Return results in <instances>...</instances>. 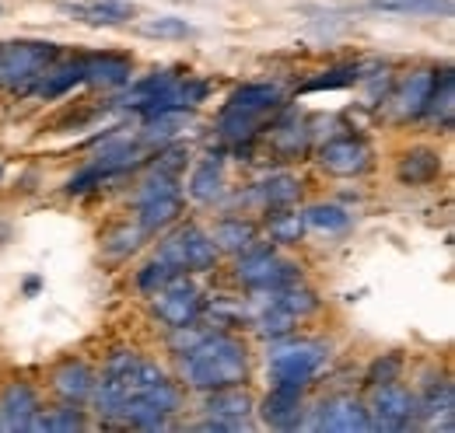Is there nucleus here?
I'll return each mask as SVG.
<instances>
[{
    "label": "nucleus",
    "instance_id": "obj_1",
    "mask_svg": "<svg viewBox=\"0 0 455 433\" xmlns=\"http://www.w3.org/2000/svg\"><path fill=\"white\" fill-rule=\"evenodd\" d=\"M186 353H189L186 357V381L193 388L218 391V388H231V384H242L249 378L245 346L231 335H207Z\"/></svg>",
    "mask_w": 455,
    "mask_h": 433
},
{
    "label": "nucleus",
    "instance_id": "obj_2",
    "mask_svg": "<svg viewBox=\"0 0 455 433\" xmlns=\"http://www.w3.org/2000/svg\"><path fill=\"white\" fill-rule=\"evenodd\" d=\"M57 43H7L0 46V84L11 91H32L46 67L57 59Z\"/></svg>",
    "mask_w": 455,
    "mask_h": 433
},
{
    "label": "nucleus",
    "instance_id": "obj_3",
    "mask_svg": "<svg viewBox=\"0 0 455 433\" xmlns=\"http://www.w3.org/2000/svg\"><path fill=\"white\" fill-rule=\"evenodd\" d=\"M326 360V346L315 339H298V342H284L270 350V381L274 384H287V388H305L308 378L323 367Z\"/></svg>",
    "mask_w": 455,
    "mask_h": 433
},
{
    "label": "nucleus",
    "instance_id": "obj_4",
    "mask_svg": "<svg viewBox=\"0 0 455 433\" xmlns=\"http://www.w3.org/2000/svg\"><path fill=\"white\" fill-rule=\"evenodd\" d=\"M158 259L169 263L172 270H211L218 263V245L200 227H179L158 248Z\"/></svg>",
    "mask_w": 455,
    "mask_h": 433
},
{
    "label": "nucleus",
    "instance_id": "obj_5",
    "mask_svg": "<svg viewBox=\"0 0 455 433\" xmlns=\"http://www.w3.org/2000/svg\"><path fill=\"white\" fill-rule=\"evenodd\" d=\"M238 279L256 287V290H281L287 283L298 279V266L281 259L277 252L270 248H256V252H245L242 263H238Z\"/></svg>",
    "mask_w": 455,
    "mask_h": 433
},
{
    "label": "nucleus",
    "instance_id": "obj_6",
    "mask_svg": "<svg viewBox=\"0 0 455 433\" xmlns=\"http://www.w3.org/2000/svg\"><path fill=\"white\" fill-rule=\"evenodd\" d=\"M179 216V189L172 182V175H155L148 182V189L140 193V231H162Z\"/></svg>",
    "mask_w": 455,
    "mask_h": 433
},
{
    "label": "nucleus",
    "instance_id": "obj_7",
    "mask_svg": "<svg viewBox=\"0 0 455 433\" xmlns=\"http://www.w3.org/2000/svg\"><path fill=\"white\" fill-rule=\"evenodd\" d=\"M371 430H403L413 423L417 416V402L406 388H399L396 381H386V384H375V398H371Z\"/></svg>",
    "mask_w": 455,
    "mask_h": 433
},
{
    "label": "nucleus",
    "instance_id": "obj_8",
    "mask_svg": "<svg viewBox=\"0 0 455 433\" xmlns=\"http://www.w3.org/2000/svg\"><path fill=\"white\" fill-rule=\"evenodd\" d=\"M312 430H333V433H350V430H371V416L361 402L337 395L330 402H323L315 409V420L308 423Z\"/></svg>",
    "mask_w": 455,
    "mask_h": 433
},
{
    "label": "nucleus",
    "instance_id": "obj_9",
    "mask_svg": "<svg viewBox=\"0 0 455 433\" xmlns=\"http://www.w3.org/2000/svg\"><path fill=\"white\" fill-rule=\"evenodd\" d=\"M155 315L162 322H169L172 328L179 325H193V319L200 315V294L182 283V279H172L169 287L155 290Z\"/></svg>",
    "mask_w": 455,
    "mask_h": 433
},
{
    "label": "nucleus",
    "instance_id": "obj_10",
    "mask_svg": "<svg viewBox=\"0 0 455 433\" xmlns=\"http://www.w3.org/2000/svg\"><path fill=\"white\" fill-rule=\"evenodd\" d=\"M60 7L84 25H123L133 18V4L126 0H63Z\"/></svg>",
    "mask_w": 455,
    "mask_h": 433
},
{
    "label": "nucleus",
    "instance_id": "obj_11",
    "mask_svg": "<svg viewBox=\"0 0 455 433\" xmlns=\"http://www.w3.org/2000/svg\"><path fill=\"white\" fill-rule=\"evenodd\" d=\"M36 413H39V398L28 384H11L0 395V430H28Z\"/></svg>",
    "mask_w": 455,
    "mask_h": 433
},
{
    "label": "nucleus",
    "instance_id": "obj_12",
    "mask_svg": "<svg viewBox=\"0 0 455 433\" xmlns=\"http://www.w3.org/2000/svg\"><path fill=\"white\" fill-rule=\"evenodd\" d=\"M319 161L333 175H361L368 168V147L354 137H343V140H333L319 151Z\"/></svg>",
    "mask_w": 455,
    "mask_h": 433
},
{
    "label": "nucleus",
    "instance_id": "obj_13",
    "mask_svg": "<svg viewBox=\"0 0 455 433\" xmlns=\"http://www.w3.org/2000/svg\"><path fill=\"white\" fill-rule=\"evenodd\" d=\"M435 81H438V74H435V70H417V74H410V77H406V84L399 88V95H396L399 119L427 115V102H431Z\"/></svg>",
    "mask_w": 455,
    "mask_h": 433
},
{
    "label": "nucleus",
    "instance_id": "obj_14",
    "mask_svg": "<svg viewBox=\"0 0 455 433\" xmlns=\"http://www.w3.org/2000/svg\"><path fill=\"white\" fill-rule=\"evenodd\" d=\"M263 420L270 427L291 430L301 423V388H287V384H274V391L263 402Z\"/></svg>",
    "mask_w": 455,
    "mask_h": 433
},
{
    "label": "nucleus",
    "instance_id": "obj_15",
    "mask_svg": "<svg viewBox=\"0 0 455 433\" xmlns=\"http://www.w3.org/2000/svg\"><path fill=\"white\" fill-rule=\"evenodd\" d=\"M130 81V59L126 56H84V84L95 88H123Z\"/></svg>",
    "mask_w": 455,
    "mask_h": 433
},
{
    "label": "nucleus",
    "instance_id": "obj_16",
    "mask_svg": "<svg viewBox=\"0 0 455 433\" xmlns=\"http://www.w3.org/2000/svg\"><path fill=\"white\" fill-rule=\"evenodd\" d=\"M221 189H225V161H221V154H207L189 178V196L200 203H214L221 196Z\"/></svg>",
    "mask_w": 455,
    "mask_h": 433
},
{
    "label": "nucleus",
    "instance_id": "obj_17",
    "mask_svg": "<svg viewBox=\"0 0 455 433\" xmlns=\"http://www.w3.org/2000/svg\"><path fill=\"white\" fill-rule=\"evenodd\" d=\"M281 106V88L277 84H245L238 88L225 108H238V112H252V115H267Z\"/></svg>",
    "mask_w": 455,
    "mask_h": 433
},
{
    "label": "nucleus",
    "instance_id": "obj_18",
    "mask_svg": "<svg viewBox=\"0 0 455 433\" xmlns=\"http://www.w3.org/2000/svg\"><path fill=\"white\" fill-rule=\"evenodd\" d=\"M368 11L406 14V18H445L452 14V0H368Z\"/></svg>",
    "mask_w": 455,
    "mask_h": 433
},
{
    "label": "nucleus",
    "instance_id": "obj_19",
    "mask_svg": "<svg viewBox=\"0 0 455 433\" xmlns=\"http://www.w3.org/2000/svg\"><path fill=\"white\" fill-rule=\"evenodd\" d=\"M84 81V59H70V63H63V67H46V74L39 77V84H36V91L43 95V98H57L63 91H70L74 84H81Z\"/></svg>",
    "mask_w": 455,
    "mask_h": 433
},
{
    "label": "nucleus",
    "instance_id": "obj_20",
    "mask_svg": "<svg viewBox=\"0 0 455 433\" xmlns=\"http://www.w3.org/2000/svg\"><path fill=\"white\" fill-rule=\"evenodd\" d=\"M207 409L211 416H221V420H245L252 413V398L249 391H242V384H231V388H218L207 398Z\"/></svg>",
    "mask_w": 455,
    "mask_h": 433
},
{
    "label": "nucleus",
    "instance_id": "obj_21",
    "mask_svg": "<svg viewBox=\"0 0 455 433\" xmlns=\"http://www.w3.org/2000/svg\"><path fill=\"white\" fill-rule=\"evenodd\" d=\"M438 171H442V161H438V154L427 151V147L410 151V154L403 158V164H399V178H403L406 185H424V182H431Z\"/></svg>",
    "mask_w": 455,
    "mask_h": 433
},
{
    "label": "nucleus",
    "instance_id": "obj_22",
    "mask_svg": "<svg viewBox=\"0 0 455 433\" xmlns=\"http://www.w3.org/2000/svg\"><path fill=\"white\" fill-rule=\"evenodd\" d=\"M53 381H57L60 395L70 398V402H81V398H88V395L95 391V374H92L84 364H67V367H60Z\"/></svg>",
    "mask_w": 455,
    "mask_h": 433
},
{
    "label": "nucleus",
    "instance_id": "obj_23",
    "mask_svg": "<svg viewBox=\"0 0 455 433\" xmlns=\"http://www.w3.org/2000/svg\"><path fill=\"white\" fill-rule=\"evenodd\" d=\"M211 241H214L218 248H228V252H245V248H252V241H256V227L245 224V220H221V224L214 227Z\"/></svg>",
    "mask_w": 455,
    "mask_h": 433
},
{
    "label": "nucleus",
    "instance_id": "obj_24",
    "mask_svg": "<svg viewBox=\"0 0 455 433\" xmlns=\"http://www.w3.org/2000/svg\"><path fill=\"white\" fill-rule=\"evenodd\" d=\"M137 32L148 39H186L193 35V25L186 18H172V14H158V18H144L137 21Z\"/></svg>",
    "mask_w": 455,
    "mask_h": 433
},
{
    "label": "nucleus",
    "instance_id": "obj_25",
    "mask_svg": "<svg viewBox=\"0 0 455 433\" xmlns=\"http://www.w3.org/2000/svg\"><path fill=\"white\" fill-rule=\"evenodd\" d=\"M452 98H455V77H452V70H442V77L435 81L431 102H427V112H431L442 126H452Z\"/></svg>",
    "mask_w": 455,
    "mask_h": 433
},
{
    "label": "nucleus",
    "instance_id": "obj_26",
    "mask_svg": "<svg viewBox=\"0 0 455 433\" xmlns=\"http://www.w3.org/2000/svg\"><path fill=\"white\" fill-rule=\"evenodd\" d=\"M28 430H84V416L77 409H53V413H36Z\"/></svg>",
    "mask_w": 455,
    "mask_h": 433
},
{
    "label": "nucleus",
    "instance_id": "obj_27",
    "mask_svg": "<svg viewBox=\"0 0 455 433\" xmlns=\"http://www.w3.org/2000/svg\"><path fill=\"white\" fill-rule=\"evenodd\" d=\"M301 220L308 224V227H319V231H343L347 224H350V214L343 210V207H333V203H326V207H308Z\"/></svg>",
    "mask_w": 455,
    "mask_h": 433
},
{
    "label": "nucleus",
    "instance_id": "obj_28",
    "mask_svg": "<svg viewBox=\"0 0 455 433\" xmlns=\"http://www.w3.org/2000/svg\"><path fill=\"white\" fill-rule=\"evenodd\" d=\"M182 272L172 270L169 263H162V259H155V263H148L144 270L137 272V287L144 290V294H155V290H162V287H169L172 279H179Z\"/></svg>",
    "mask_w": 455,
    "mask_h": 433
},
{
    "label": "nucleus",
    "instance_id": "obj_29",
    "mask_svg": "<svg viewBox=\"0 0 455 433\" xmlns=\"http://www.w3.org/2000/svg\"><path fill=\"white\" fill-rule=\"evenodd\" d=\"M263 200H267L270 207H287V203H294V200H298V178H291V175H274L270 182H263Z\"/></svg>",
    "mask_w": 455,
    "mask_h": 433
},
{
    "label": "nucleus",
    "instance_id": "obj_30",
    "mask_svg": "<svg viewBox=\"0 0 455 433\" xmlns=\"http://www.w3.org/2000/svg\"><path fill=\"white\" fill-rule=\"evenodd\" d=\"M357 74H361V67H354V63H347V67H333V70H326L323 77L308 81V84H305V91H333V88H347V84H354V81H357Z\"/></svg>",
    "mask_w": 455,
    "mask_h": 433
},
{
    "label": "nucleus",
    "instance_id": "obj_31",
    "mask_svg": "<svg viewBox=\"0 0 455 433\" xmlns=\"http://www.w3.org/2000/svg\"><path fill=\"white\" fill-rule=\"evenodd\" d=\"M274 304L298 319V315H308V311L315 308V297H312L308 290H294V283H287V287L277 290V301H274Z\"/></svg>",
    "mask_w": 455,
    "mask_h": 433
},
{
    "label": "nucleus",
    "instance_id": "obj_32",
    "mask_svg": "<svg viewBox=\"0 0 455 433\" xmlns=\"http://www.w3.org/2000/svg\"><path fill=\"white\" fill-rule=\"evenodd\" d=\"M301 231H305V220L298 214H274L270 216V234H274V241H298L301 238Z\"/></svg>",
    "mask_w": 455,
    "mask_h": 433
},
{
    "label": "nucleus",
    "instance_id": "obj_33",
    "mask_svg": "<svg viewBox=\"0 0 455 433\" xmlns=\"http://www.w3.org/2000/svg\"><path fill=\"white\" fill-rule=\"evenodd\" d=\"M291 322H294V315H287L284 308H270L263 319H259V335H270V339H281L291 332Z\"/></svg>",
    "mask_w": 455,
    "mask_h": 433
},
{
    "label": "nucleus",
    "instance_id": "obj_34",
    "mask_svg": "<svg viewBox=\"0 0 455 433\" xmlns=\"http://www.w3.org/2000/svg\"><path fill=\"white\" fill-rule=\"evenodd\" d=\"M140 227H116L113 234L106 238V248L113 252V256H126V252H133L137 245H140Z\"/></svg>",
    "mask_w": 455,
    "mask_h": 433
},
{
    "label": "nucleus",
    "instance_id": "obj_35",
    "mask_svg": "<svg viewBox=\"0 0 455 433\" xmlns=\"http://www.w3.org/2000/svg\"><path fill=\"white\" fill-rule=\"evenodd\" d=\"M399 367H403V360H399L396 353H389L386 360H375V364H371V371H368V381H371V384H386V381H396Z\"/></svg>",
    "mask_w": 455,
    "mask_h": 433
},
{
    "label": "nucleus",
    "instance_id": "obj_36",
    "mask_svg": "<svg viewBox=\"0 0 455 433\" xmlns=\"http://www.w3.org/2000/svg\"><path fill=\"white\" fill-rule=\"evenodd\" d=\"M182 164H186V151H182V147H169V151L158 158L155 171H158V175H172V178H175V171H179Z\"/></svg>",
    "mask_w": 455,
    "mask_h": 433
}]
</instances>
